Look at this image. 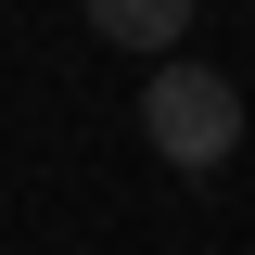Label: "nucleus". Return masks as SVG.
Instances as JSON below:
<instances>
[{
  "label": "nucleus",
  "instance_id": "1",
  "mask_svg": "<svg viewBox=\"0 0 255 255\" xmlns=\"http://www.w3.org/2000/svg\"><path fill=\"white\" fill-rule=\"evenodd\" d=\"M140 128H153V153L179 166V179H217L230 140H243V90H230L217 64L166 51V64H153V90H140Z\"/></svg>",
  "mask_w": 255,
  "mask_h": 255
},
{
  "label": "nucleus",
  "instance_id": "2",
  "mask_svg": "<svg viewBox=\"0 0 255 255\" xmlns=\"http://www.w3.org/2000/svg\"><path fill=\"white\" fill-rule=\"evenodd\" d=\"M90 26H102V38H128V51H153V64H166V51H179V38H191V0H90Z\"/></svg>",
  "mask_w": 255,
  "mask_h": 255
}]
</instances>
